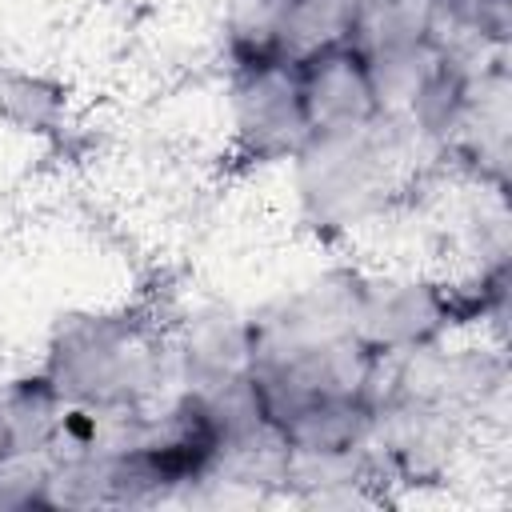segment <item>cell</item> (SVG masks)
<instances>
[{"mask_svg":"<svg viewBox=\"0 0 512 512\" xmlns=\"http://www.w3.org/2000/svg\"><path fill=\"white\" fill-rule=\"evenodd\" d=\"M164 332L144 308L76 312L52 328L40 372L68 408L96 416L140 412L164 380Z\"/></svg>","mask_w":512,"mask_h":512,"instance_id":"cell-1","label":"cell"},{"mask_svg":"<svg viewBox=\"0 0 512 512\" xmlns=\"http://www.w3.org/2000/svg\"><path fill=\"white\" fill-rule=\"evenodd\" d=\"M424 140L396 116H380L368 128L308 136V144L292 156V180L304 224L320 240H336L400 196L416 148Z\"/></svg>","mask_w":512,"mask_h":512,"instance_id":"cell-2","label":"cell"},{"mask_svg":"<svg viewBox=\"0 0 512 512\" xmlns=\"http://www.w3.org/2000/svg\"><path fill=\"white\" fill-rule=\"evenodd\" d=\"M312 128L304 116L296 64L232 68V144L228 164L236 172H260L292 164L308 144Z\"/></svg>","mask_w":512,"mask_h":512,"instance_id":"cell-3","label":"cell"},{"mask_svg":"<svg viewBox=\"0 0 512 512\" xmlns=\"http://www.w3.org/2000/svg\"><path fill=\"white\" fill-rule=\"evenodd\" d=\"M296 84L312 136L352 132L376 124L384 112L376 76L352 40L324 44L296 60Z\"/></svg>","mask_w":512,"mask_h":512,"instance_id":"cell-4","label":"cell"},{"mask_svg":"<svg viewBox=\"0 0 512 512\" xmlns=\"http://www.w3.org/2000/svg\"><path fill=\"white\" fill-rule=\"evenodd\" d=\"M364 60L388 64L440 40V0H352L348 36Z\"/></svg>","mask_w":512,"mask_h":512,"instance_id":"cell-5","label":"cell"},{"mask_svg":"<svg viewBox=\"0 0 512 512\" xmlns=\"http://www.w3.org/2000/svg\"><path fill=\"white\" fill-rule=\"evenodd\" d=\"M176 360L184 372V388L192 392H232L244 384V368H248V316H232V312H200L196 320H188L180 344H176Z\"/></svg>","mask_w":512,"mask_h":512,"instance_id":"cell-6","label":"cell"},{"mask_svg":"<svg viewBox=\"0 0 512 512\" xmlns=\"http://www.w3.org/2000/svg\"><path fill=\"white\" fill-rule=\"evenodd\" d=\"M0 108H4V116L8 120H16L20 128H44V124H52L56 120V112H60V92L52 88V84H44V80H36V76H8L4 84H0Z\"/></svg>","mask_w":512,"mask_h":512,"instance_id":"cell-7","label":"cell"},{"mask_svg":"<svg viewBox=\"0 0 512 512\" xmlns=\"http://www.w3.org/2000/svg\"><path fill=\"white\" fill-rule=\"evenodd\" d=\"M12 456H20V444H16V428H12V416H8V404H4V388H0V464H8Z\"/></svg>","mask_w":512,"mask_h":512,"instance_id":"cell-8","label":"cell"}]
</instances>
